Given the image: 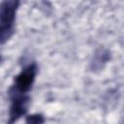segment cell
<instances>
[{
  "label": "cell",
  "mask_w": 124,
  "mask_h": 124,
  "mask_svg": "<svg viewBox=\"0 0 124 124\" xmlns=\"http://www.w3.org/2000/svg\"><path fill=\"white\" fill-rule=\"evenodd\" d=\"M37 73H38L37 64L35 62L28 64L15 78V83L11 88H13L18 93L27 94L32 88Z\"/></svg>",
  "instance_id": "obj_3"
},
{
  "label": "cell",
  "mask_w": 124,
  "mask_h": 124,
  "mask_svg": "<svg viewBox=\"0 0 124 124\" xmlns=\"http://www.w3.org/2000/svg\"><path fill=\"white\" fill-rule=\"evenodd\" d=\"M110 59V52L108 49L100 47L97 49L93 55L91 64H90V69L93 72H100L104 69L106 64L109 61Z\"/></svg>",
  "instance_id": "obj_4"
},
{
  "label": "cell",
  "mask_w": 124,
  "mask_h": 124,
  "mask_svg": "<svg viewBox=\"0 0 124 124\" xmlns=\"http://www.w3.org/2000/svg\"><path fill=\"white\" fill-rule=\"evenodd\" d=\"M19 6L17 0H6L0 4V45L8 42L15 33V21Z\"/></svg>",
  "instance_id": "obj_1"
},
{
  "label": "cell",
  "mask_w": 124,
  "mask_h": 124,
  "mask_svg": "<svg viewBox=\"0 0 124 124\" xmlns=\"http://www.w3.org/2000/svg\"><path fill=\"white\" fill-rule=\"evenodd\" d=\"M1 60H2V57H1V55H0V62H1Z\"/></svg>",
  "instance_id": "obj_6"
},
{
  "label": "cell",
  "mask_w": 124,
  "mask_h": 124,
  "mask_svg": "<svg viewBox=\"0 0 124 124\" xmlns=\"http://www.w3.org/2000/svg\"><path fill=\"white\" fill-rule=\"evenodd\" d=\"M45 116L42 113H33L26 116L25 124H44Z\"/></svg>",
  "instance_id": "obj_5"
},
{
  "label": "cell",
  "mask_w": 124,
  "mask_h": 124,
  "mask_svg": "<svg viewBox=\"0 0 124 124\" xmlns=\"http://www.w3.org/2000/svg\"><path fill=\"white\" fill-rule=\"evenodd\" d=\"M9 97L11 106L9 109L8 124H14L26 113L30 98L26 94L18 93L13 88H10L9 90Z\"/></svg>",
  "instance_id": "obj_2"
}]
</instances>
